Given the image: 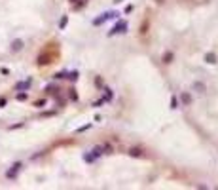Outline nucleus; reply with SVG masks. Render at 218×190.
<instances>
[{
	"label": "nucleus",
	"instance_id": "obj_1",
	"mask_svg": "<svg viewBox=\"0 0 218 190\" xmlns=\"http://www.w3.org/2000/svg\"><path fill=\"white\" fill-rule=\"evenodd\" d=\"M125 32H127V21L119 19V21H116V25L112 27V31L108 32V36H114V34H125Z\"/></svg>",
	"mask_w": 218,
	"mask_h": 190
},
{
	"label": "nucleus",
	"instance_id": "obj_2",
	"mask_svg": "<svg viewBox=\"0 0 218 190\" xmlns=\"http://www.w3.org/2000/svg\"><path fill=\"white\" fill-rule=\"evenodd\" d=\"M118 15H119L118 12H104L102 15H99V17H95V19H93V25L97 27V25H102V23H106L108 19H118Z\"/></svg>",
	"mask_w": 218,
	"mask_h": 190
},
{
	"label": "nucleus",
	"instance_id": "obj_3",
	"mask_svg": "<svg viewBox=\"0 0 218 190\" xmlns=\"http://www.w3.org/2000/svg\"><path fill=\"white\" fill-rule=\"evenodd\" d=\"M127 154L131 158H144V150L138 148V146H131V148L127 150Z\"/></svg>",
	"mask_w": 218,
	"mask_h": 190
},
{
	"label": "nucleus",
	"instance_id": "obj_4",
	"mask_svg": "<svg viewBox=\"0 0 218 190\" xmlns=\"http://www.w3.org/2000/svg\"><path fill=\"white\" fill-rule=\"evenodd\" d=\"M205 61L209 63V65H216V63H218V55L214 52H207L205 53Z\"/></svg>",
	"mask_w": 218,
	"mask_h": 190
},
{
	"label": "nucleus",
	"instance_id": "obj_5",
	"mask_svg": "<svg viewBox=\"0 0 218 190\" xmlns=\"http://www.w3.org/2000/svg\"><path fill=\"white\" fill-rule=\"evenodd\" d=\"M180 103L184 105V107H188V105H192V95H190L188 91H182V93H180Z\"/></svg>",
	"mask_w": 218,
	"mask_h": 190
},
{
	"label": "nucleus",
	"instance_id": "obj_6",
	"mask_svg": "<svg viewBox=\"0 0 218 190\" xmlns=\"http://www.w3.org/2000/svg\"><path fill=\"white\" fill-rule=\"evenodd\" d=\"M173 57H174V55H173V52H167V53H165V57H163V63H165V65L173 63Z\"/></svg>",
	"mask_w": 218,
	"mask_h": 190
},
{
	"label": "nucleus",
	"instance_id": "obj_7",
	"mask_svg": "<svg viewBox=\"0 0 218 190\" xmlns=\"http://www.w3.org/2000/svg\"><path fill=\"white\" fill-rule=\"evenodd\" d=\"M180 107V101L177 99V95H173L171 97V108H178Z\"/></svg>",
	"mask_w": 218,
	"mask_h": 190
},
{
	"label": "nucleus",
	"instance_id": "obj_8",
	"mask_svg": "<svg viewBox=\"0 0 218 190\" xmlns=\"http://www.w3.org/2000/svg\"><path fill=\"white\" fill-rule=\"evenodd\" d=\"M194 89L199 91V93H203V91H205V86H203L201 82H194Z\"/></svg>",
	"mask_w": 218,
	"mask_h": 190
},
{
	"label": "nucleus",
	"instance_id": "obj_9",
	"mask_svg": "<svg viewBox=\"0 0 218 190\" xmlns=\"http://www.w3.org/2000/svg\"><path fill=\"white\" fill-rule=\"evenodd\" d=\"M21 46H23V42H21V40H17V42H13V50H21Z\"/></svg>",
	"mask_w": 218,
	"mask_h": 190
},
{
	"label": "nucleus",
	"instance_id": "obj_10",
	"mask_svg": "<svg viewBox=\"0 0 218 190\" xmlns=\"http://www.w3.org/2000/svg\"><path fill=\"white\" fill-rule=\"evenodd\" d=\"M67 23H68V17L65 15V17L61 19V29H65V27H67Z\"/></svg>",
	"mask_w": 218,
	"mask_h": 190
},
{
	"label": "nucleus",
	"instance_id": "obj_11",
	"mask_svg": "<svg viewBox=\"0 0 218 190\" xmlns=\"http://www.w3.org/2000/svg\"><path fill=\"white\" fill-rule=\"evenodd\" d=\"M133 10H135V6H133V4H127V6H125V13H131Z\"/></svg>",
	"mask_w": 218,
	"mask_h": 190
},
{
	"label": "nucleus",
	"instance_id": "obj_12",
	"mask_svg": "<svg viewBox=\"0 0 218 190\" xmlns=\"http://www.w3.org/2000/svg\"><path fill=\"white\" fill-rule=\"evenodd\" d=\"M95 84H97V86H104V82H102V78H97V80H95Z\"/></svg>",
	"mask_w": 218,
	"mask_h": 190
},
{
	"label": "nucleus",
	"instance_id": "obj_13",
	"mask_svg": "<svg viewBox=\"0 0 218 190\" xmlns=\"http://www.w3.org/2000/svg\"><path fill=\"white\" fill-rule=\"evenodd\" d=\"M119 2H123V0H114V4H119Z\"/></svg>",
	"mask_w": 218,
	"mask_h": 190
}]
</instances>
